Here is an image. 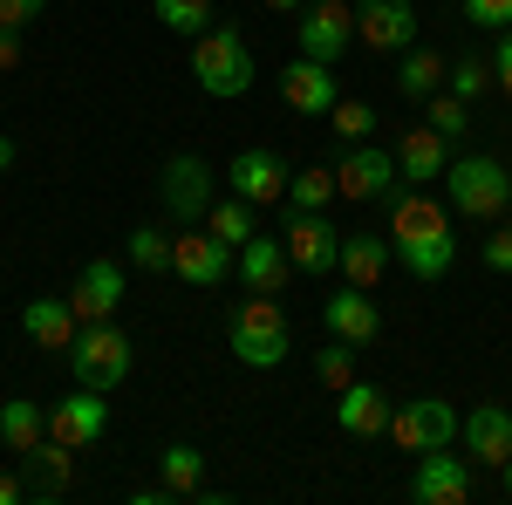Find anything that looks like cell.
<instances>
[{"label": "cell", "instance_id": "cell-37", "mask_svg": "<svg viewBox=\"0 0 512 505\" xmlns=\"http://www.w3.org/2000/svg\"><path fill=\"white\" fill-rule=\"evenodd\" d=\"M431 130H444V137H458L465 130V96H431Z\"/></svg>", "mask_w": 512, "mask_h": 505}, {"label": "cell", "instance_id": "cell-39", "mask_svg": "<svg viewBox=\"0 0 512 505\" xmlns=\"http://www.w3.org/2000/svg\"><path fill=\"white\" fill-rule=\"evenodd\" d=\"M485 267H492V273H512V226H499V233L485 239Z\"/></svg>", "mask_w": 512, "mask_h": 505}, {"label": "cell", "instance_id": "cell-33", "mask_svg": "<svg viewBox=\"0 0 512 505\" xmlns=\"http://www.w3.org/2000/svg\"><path fill=\"white\" fill-rule=\"evenodd\" d=\"M130 267L137 273H171V233L137 226V233H130Z\"/></svg>", "mask_w": 512, "mask_h": 505}, {"label": "cell", "instance_id": "cell-3", "mask_svg": "<svg viewBox=\"0 0 512 505\" xmlns=\"http://www.w3.org/2000/svg\"><path fill=\"white\" fill-rule=\"evenodd\" d=\"M192 76H198V89H205V96H219V103L253 89V48L239 41V28L212 21V28L198 35V48H192Z\"/></svg>", "mask_w": 512, "mask_h": 505}, {"label": "cell", "instance_id": "cell-41", "mask_svg": "<svg viewBox=\"0 0 512 505\" xmlns=\"http://www.w3.org/2000/svg\"><path fill=\"white\" fill-rule=\"evenodd\" d=\"M28 499V485H21V471H0V505H21Z\"/></svg>", "mask_w": 512, "mask_h": 505}, {"label": "cell", "instance_id": "cell-28", "mask_svg": "<svg viewBox=\"0 0 512 505\" xmlns=\"http://www.w3.org/2000/svg\"><path fill=\"white\" fill-rule=\"evenodd\" d=\"M158 478L171 499H198V485H205V451H192V444H171L158 458Z\"/></svg>", "mask_w": 512, "mask_h": 505}, {"label": "cell", "instance_id": "cell-13", "mask_svg": "<svg viewBox=\"0 0 512 505\" xmlns=\"http://www.w3.org/2000/svg\"><path fill=\"white\" fill-rule=\"evenodd\" d=\"M110 430V403H103V389H69L55 410H48V437H62V444H76V451H89L96 437Z\"/></svg>", "mask_w": 512, "mask_h": 505}, {"label": "cell", "instance_id": "cell-35", "mask_svg": "<svg viewBox=\"0 0 512 505\" xmlns=\"http://www.w3.org/2000/svg\"><path fill=\"white\" fill-rule=\"evenodd\" d=\"M315 376H321L328 389H349V383H355V349H349V342H335V335H328V349L315 355Z\"/></svg>", "mask_w": 512, "mask_h": 505}, {"label": "cell", "instance_id": "cell-24", "mask_svg": "<svg viewBox=\"0 0 512 505\" xmlns=\"http://www.w3.org/2000/svg\"><path fill=\"white\" fill-rule=\"evenodd\" d=\"M444 164H451L444 130H431V123L403 130V144H396V178H403V185H437V178H444Z\"/></svg>", "mask_w": 512, "mask_h": 505}, {"label": "cell", "instance_id": "cell-16", "mask_svg": "<svg viewBox=\"0 0 512 505\" xmlns=\"http://www.w3.org/2000/svg\"><path fill=\"white\" fill-rule=\"evenodd\" d=\"M321 328H328L335 342L362 349V342H376V335H383V314H376V301H369V287H342V294H328V301H321Z\"/></svg>", "mask_w": 512, "mask_h": 505}, {"label": "cell", "instance_id": "cell-45", "mask_svg": "<svg viewBox=\"0 0 512 505\" xmlns=\"http://www.w3.org/2000/svg\"><path fill=\"white\" fill-rule=\"evenodd\" d=\"M499 478H506V499H512V458H506V465H499Z\"/></svg>", "mask_w": 512, "mask_h": 505}, {"label": "cell", "instance_id": "cell-10", "mask_svg": "<svg viewBox=\"0 0 512 505\" xmlns=\"http://www.w3.org/2000/svg\"><path fill=\"white\" fill-rule=\"evenodd\" d=\"M212 205H219V192H212V164H205L198 151H178L171 164H164V212H171L178 226H198Z\"/></svg>", "mask_w": 512, "mask_h": 505}, {"label": "cell", "instance_id": "cell-7", "mask_svg": "<svg viewBox=\"0 0 512 505\" xmlns=\"http://www.w3.org/2000/svg\"><path fill=\"white\" fill-rule=\"evenodd\" d=\"M171 273L185 287H226L233 280V246L212 226H185V233H171Z\"/></svg>", "mask_w": 512, "mask_h": 505}, {"label": "cell", "instance_id": "cell-2", "mask_svg": "<svg viewBox=\"0 0 512 505\" xmlns=\"http://www.w3.org/2000/svg\"><path fill=\"white\" fill-rule=\"evenodd\" d=\"M226 342L246 369H280L287 349H294V328H287V314H280V294H253V301H239L233 321H226Z\"/></svg>", "mask_w": 512, "mask_h": 505}, {"label": "cell", "instance_id": "cell-21", "mask_svg": "<svg viewBox=\"0 0 512 505\" xmlns=\"http://www.w3.org/2000/svg\"><path fill=\"white\" fill-rule=\"evenodd\" d=\"M287 157L280 151H239L233 157V192L246 198V205H280L287 198Z\"/></svg>", "mask_w": 512, "mask_h": 505}, {"label": "cell", "instance_id": "cell-20", "mask_svg": "<svg viewBox=\"0 0 512 505\" xmlns=\"http://www.w3.org/2000/svg\"><path fill=\"white\" fill-rule=\"evenodd\" d=\"M410 499L417 505H465L472 499V471L451 458V444H444V451H424V465L410 478Z\"/></svg>", "mask_w": 512, "mask_h": 505}, {"label": "cell", "instance_id": "cell-30", "mask_svg": "<svg viewBox=\"0 0 512 505\" xmlns=\"http://www.w3.org/2000/svg\"><path fill=\"white\" fill-rule=\"evenodd\" d=\"M205 226H212V233H219V239H226V246L239 253V246L253 239V205H246L239 192H233V198H219V205L205 212Z\"/></svg>", "mask_w": 512, "mask_h": 505}, {"label": "cell", "instance_id": "cell-43", "mask_svg": "<svg viewBox=\"0 0 512 505\" xmlns=\"http://www.w3.org/2000/svg\"><path fill=\"white\" fill-rule=\"evenodd\" d=\"M14 157H21V144H14V137H7V130H0V178H7V171H14Z\"/></svg>", "mask_w": 512, "mask_h": 505}, {"label": "cell", "instance_id": "cell-5", "mask_svg": "<svg viewBox=\"0 0 512 505\" xmlns=\"http://www.w3.org/2000/svg\"><path fill=\"white\" fill-rule=\"evenodd\" d=\"M69 362H76V383H89V389L110 396V389L130 376V335H123L117 321H82Z\"/></svg>", "mask_w": 512, "mask_h": 505}, {"label": "cell", "instance_id": "cell-8", "mask_svg": "<svg viewBox=\"0 0 512 505\" xmlns=\"http://www.w3.org/2000/svg\"><path fill=\"white\" fill-rule=\"evenodd\" d=\"M349 35H355L349 0H308V7L294 14V48L315 55V62H328V69H335V55H349Z\"/></svg>", "mask_w": 512, "mask_h": 505}, {"label": "cell", "instance_id": "cell-19", "mask_svg": "<svg viewBox=\"0 0 512 505\" xmlns=\"http://www.w3.org/2000/svg\"><path fill=\"white\" fill-rule=\"evenodd\" d=\"M21 328H28V342L48 349V355H69V349H76V335H82L69 294H41V301H28V308H21Z\"/></svg>", "mask_w": 512, "mask_h": 505}, {"label": "cell", "instance_id": "cell-15", "mask_svg": "<svg viewBox=\"0 0 512 505\" xmlns=\"http://www.w3.org/2000/svg\"><path fill=\"white\" fill-rule=\"evenodd\" d=\"M21 485H28V499H62L76 485V444L41 437L35 451H21Z\"/></svg>", "mask_w": 512, "mask_h": 505}, {"label": "cell", "instance_id": "cell-1", "mask_svg": "<svg viewBox=\"0 0 512 505\" xmlns=\"http://www.w3.org/2000/svg\"><path fill=\"white\" fill-rule=\"evenodd\" d=\"M383 205H390V253L417 273V280H444L451 260H458L451 212H444L437 198H424V192H403V185H390Z\"/></svg>", "mask_w": 512, "mask_h": 505}, {"label": "cell", "instance_id": "cell-40", "mask_svg": "<svg viewBox=\"0 0 512 505\" xmlns=\"http://www.w3.org/2000/svg\"><path fill=\"white\" fill-rule=\"evenodd\" d=\"M492 76H499V89L512 96V28H499V55H492Z\"/></svg>", "mask_w": 512, "mask_h": 505}, {"label": "cell", "instance_id": "cell-32", "mask_svg": "<svg viewBox=\"0 0 512 505\" xmlns=\"http://www.w3.org/2000/svg\"><path fill=\"white\" fill-rule=\"evenodd\" d=\"M444 82H451V96H465V103H478L485 89H499V76H492V62H478V55H458V62L444 69Z\"/></svg>", "mask_w": 512, "mask_h": 505}, {"label": "cell", "instance_id": "cell-27", "mask_svg": "<svg viewBox=\"0 0 512 505\" xmlns=\"http://www.w3.org/2000/svg\"><path fill=\"white\" fill-rule=\"evenodd\" d=\"M41 437H48V410H41V403H21V396H14V403H0V444H7L14 458H21V451H35Z\"/></svg>", "mask_w": 512, "mask_h": 505}, {"label": "cell", "instance_id": "cell-38", "mask_svg": "<svg viewBox=\"0 0 512 505\" xmlns=\"http://www.w3.org/2000/svg\"><path fill=\"white\" fill-rule=\"evenodd\" d=\"M41 7H48V0H0V28H14V35H21L28 21H41Z\"/></svg>", "mask_w": 512, "mask_h": 505}, {"label": "cell", "instance_id": "cell-6", "mask_svg": "<svg viewBox=\"0 0 512 505\" xmlns=\"http://www.w3.org/2000/svg\"><path fill=\"white\" fill-rule=\"evenodd\" d=\"M390 437L403 451H444V444H458V410L444 403V396H410V403H396L390 410Z\"/></svg>", "mask_w": 512, "mask_h": 505}, {"label": "cell", "instance_id": "cell-11", "mask_svg": "<svg viewBox=\"0 0 512 505\" xmlns=\"http://www.w3.org/2000/svg\"><path fill=\"white\" fill-rule=\"evenodd\" d=\"M355 35L376 55H403V48H417V7L410 0H355Z\"/></svg>", "mask_w": 512, "mask_h": 505}, {"label": "cell", "instance_id": "cell-36", "mask_svg": "<svg viewBox=\"0 0 512 505\" xmlns=\"http://www.w3.org/2000/svg\"><path fill=\"white\" fill-rule=\"evenodd\" d=\"M465 21L499 35V28H512V0H465Z\"/></svg>", "mask_w": 512, "mask_h": 505}, {"label": "cell", "instance_id": "cell-26", "mask_svg": "<svg viewBox=\"0 0 512 505\" xmlns=\"http://www.w3.org/2000/svg\"><path fill=\"white\" fill-rule=\"evenodd\" d=\"M444 69H451V62H444V55H437V48H403V62H396V96H410V103H431L437 96V82H444Z\"/></svg>", "mask_w": 512, "mask_h": 505}, {"label": "cell", "instance_id": "cell-42", "mask_svg": "<svg viewBox=\"0 0 512 505\" xmlns=\"http://www.w3.org/2000/svg\"><path fill=\"white\" fill-rule=\"evenodd\" d=\"M14 62H21V35H14V28H0V76H7Z\"/></svg>", "mask_w": 512, "mask_h": 505}, {"label": "cell", "instance_id": "cell-29", "mask_svg": "<svg viewBox=\"0 0 512 505\" xmlns=\"http://www.w3.org/2000/svg\"><path fill=\"white\" fill-rule=\"evenodd\" d=\"M335 198H342V192H335V171H294L280 205H294V212H328Z\"/></svg>", "mask_w": 512, "mask_h": 505}, {"label": "cell", "instance_id": "cell-9", "mask_svg": "<svg viewBox=\"0 0 512 505\" xmlns=\"http://www.w3.org/2000/svg\"><path fill=\"white\" fill-rule=\"evenodd\" d=\"M280 226H287V260L301 273H335L342 267V233H335L328 212H294V205H280Z\"/></svg>", "mask_w": 512, "mask_h": 505}, {"label": "cell", "instance_id": "cell-18", "mask_svg": "<svg viewBox=\"0 0 512 505\" xmlns=\"http://www.w3.org/2000/svg\"><path fill=\"white\" fill-rule=\"evenodd\" d=\"M69 308H76V321H117V308H123V267L117 260H89L76 273V287H69Z\"/></svg>", "mask_w": 512, "mask_h": 505}, {"label": "cell", "instance_id": "cell-4", "mask_svg": "<svg viewBox=\"0 0 512 505\" xmlns=\"http://www.w3.org/2000/svg\"><path fill=\"white\" fill-rule=\"evenodd\" d=\"M444 192L458 205V219H499V212H512V171L499 157H451Z\"/></svg>", "mask_w": 512, "mask_h": 505}, {"label": "cell", "instance_id": "cell-34", "mask_svg": "<svg viewBox=\"0 0 512 505\" xmlns=\"http://www.w3.org/2000/svg\"><path fill=\"white\" fill-rule=\"evenodd\" d=\"M328 130H335V137H342V144H369V130H376V110H369V103H342V96H335V110H328Z\"/></svg>", "mask_w": 512, "mask_h": 505}, {"label": "cell", "instance_id": "cell-14", "mask_svg": "<svg viewBox=\"0 0 512 505\" xmlns=\"http://www.w3.org/2000/svg\"><path fill=\"white\" fill-rule=\"evenodd\" d=\"M335 76H328V62H315V55H301V62H287L280 69V103L294 110V117H328L335 110Z\"/></svg>", "mask_w": 512, "mask_h": 505}, {"label": "cell", "instance_id": "cell-25", "mask_svg": "<svg viewBox=\"0 0 512 505\" xmlns=\"http://www.w3.org/2000/svg\"><path fill=\"white\" fill-rule=\"evenodd\" d=\"M342 273H349V287H383V273H390V233H342Z\"/></svg>", "mask_w": 512, "mask_h": 505}, {"label": "cell", "instance_id": "cell-22", "mask_svg": "<svg viewBox=\"0 0 512 505\" xmlns=\"http://www.w3.org/2000/svg\"><path fill=\"white\" fill-rule=\"evenodd\" d=\"M390 410L396 403L376 383H362V376L349 389H335V424L349 430V437H390Z\"/></svg>", "mask_w": 512, "mask_h": 505}, {"label": "cell", "instance_id": "cell-17", "mask_svg": "<svg viewBox=\"0 0 512 505\" xmlns=\"http://www.w3.org/2000/svg\"><path fill=\"white\" fill-rule=\"evenodd\" d=\"M233 267H239V287H246V294H287V280H294L287 239H260V233L233 253Z\"/></svg>", "mask_w": 512, "mask_h": 505}, {"label": "cell", "instance_id": "cell-12", "mask_svg": "<svg viewBox=\"0 0 512 505\" xmlns=\"http://www.w3.org/2000/svg\"><path fill=\"white\" fill-rule=\"evenodd\" d=\"M396 185V151H376V144H342V164H335V192L342 198H390Z\"/></svg>", "mask_w": 512, "mask_h": 505}, {"label": "cell", "instance_id": "cell-44", "mask_svg": "<svg viewBox=\"0 0 512 505\" xmlns=\"http://www.w3.org/2000/svg\"><path fill=\"white\" fill-rule=\"evenodd\" d=\"M267 7H274V14H301L308 0H267Z\"/></svg>", "mask_w": 512, "mask_h": 505}, {"label": "cell", "instance_id": "cell-31", "mask_svg": "<svg viewBox=\"0 0 512 505\" xmlns=\"http://www.w3.org/2000/svg\"><path fill=\"white\" fill-rule=\"evenodd\" d=\"M151 7H158V21L164 28H171V35H205V28H212V0H151Z\"/></svg>", "mask_w": 512, "mask_h": 505}, {"label": "cell", "instance_id": "cell-23", "mask_svg": "<svg viewBox=\"0 0 512 505\" xmlns=\"http://www.w3.org/2000/svg\"><path fill=\"white\" fill-rule=\"evenodd\" d=\"M458 437H465V451H472L478 465H506L512 458V410L506 403H478L472 417L458 424Z\"/></svg>", "mask_w": 512, "mask_h": 505}]
</instances>
